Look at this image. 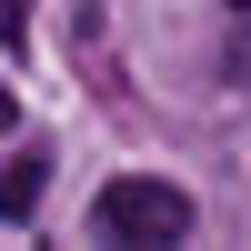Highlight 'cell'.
Instances as JSON below:
<instances>
[{
    "instance_id": "4",
    "label": "cell",
    "mask_w": 251,
    "mask_h": 251,
    "mask_svg": "<svg viewBox=\"0 0 251 251\" xmlns=\"http://www.w3.org/2000/svg\"><path fill=\"white\" fill-rule=\"evenodd\" d=\"M221 10H231V20H251V0H221Z\"/></svg>"
},
{
    "instance_id": "3",
    "label": "cell",
    "mask_w": 251,
    "mask_h": 251,
    "mask_svg": "<svg viewBox=\"0 0 251 251\" xmlns=\"http://www.w3.org/2000/svg\"><path fill=\"white\" fill-rule=\"evenodd\" d=\"M20 30H30V0H0V50H20Z\"/></svg>"
},
{
    "instance_id": "2",
    "label": "cell",
    "mask_w": 251,
    "mask_h": 251,
    "mask_svg": "<svg viewBox=\"0 0 251 251\" xmlns=\"http://www.w3.org/2000/svg\"><path fill=\"white\" fill-rule=\"evenodd\" d=\"M40 181H50V151L20 141V151L0 161V221H30V211H40Z\"/></svg>"
},
{
    "instance_id": "1",
    "label": "cell",
    "mask_w": 251,
    "mask_h": 251,
    "mask_svg": "<svg viewBox=\"0 0 251 251\" xmlns=\"http://www.w3.org/2000/svg\"><path fill=\"white\" fill-rule=\"evenodd\" d=\"M91 231L100 241H181V231H191V191L161 181V171H121V181H100Z\"/></svg>"
}]
</instances>
